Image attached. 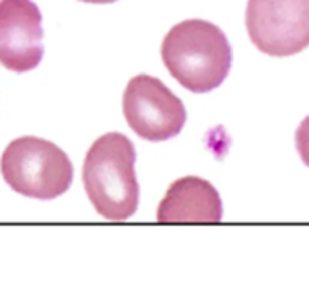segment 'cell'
<instances>
[{
    "label": "cell",
    "instance_id": "1",
    "mask_svg": "<svg viewBox=\"0 0 309 291\" xmlns=\"http://www.w3.org/2000/svg\"><path fill=\"white\" fill-rule=\"evenodd\" d=\"M161 56L170 75L193 93H208L220 87L232 67L226 34L200 19L175 25L163 40Z\"/></svg>",
    "mask_w": 309,
    "mask_h": 291
},
{
    "label": "cell",
    "instance_id": "2",
    "mask_svg": "<svg viewBox=\"0 0 309 291\" xmlns=\"http://www.w3.org/2000/svg\"><path fill=\"white\" fill-rule=\"evenodd\" d=\"M135 146L118 132L102 135L88 149L82 167V181L99 215L120 222L136 212L139 185L135 175Z\"/></svg>",
    "mask_w": 309,
    "mask_h": 291
},
{
    "label": "cell",
    "instance_id": "3",
    "mask_svg": "<svg viewBox=\"0 0 309 291\" xmlns=\"http://www.w3.org/2000/svg\"><path fill=\"white\" fill-rule=\"evenodd\" d=\"M5 182L19 194L52 200L68 191L73 182V164L56 144L22 136L11 141L0 158Z\"/></svg>",
    "mask_w": 309,
    "mask_h": 291
},
{
    "label": "cell",
    "instance_id": "4",
    "mask_svg": "<svg viewBox=\"0 0 309 291\" xmlns=\"http://www.w3.org/2000/svg\"><path fill=\"white\" fill-rule=\"evenodd\" d=\"M246 28L265 55L300 53L309 46V0H249Z\"/></svg>",
    "mask_w": 309,
    "mask_h": 291
},
{
    "label": "cell",
    "instance_id": "5",
    "mask_svg": "<svg viewBox=\"0 0 309 291\" xmlns=\"http://www.w3.org/2000/svg\"><path fill=\"white\" fill-rule=\"evenodd\" d=\"M123 112L130 129L151 142L175 138L187 121L182 100L158 78L144 73L129 81L123 94Z\"/></svg>",
    "mask_w": 309,
    "mask_h": 291
},
{
    "label": "cell",
    "instance_id": "6",
    "mask_svg": "<svg viewBox=\"0 0 309 291\" xmlns=\"http://www.w3.org/2000/svg\"><path fill=\"white\" fill-rule=\"evenodd\" d=\"M43 16L32 0H0V64L14 73L37 68L44 55Z\"/></svg>",
    "mask_w": 309,
    "mask_h": 291
},
{
    "label": "cell",
    "instance_id": "7",
    "mask_svg": "<svg viewBox=\"0 0 309 291\" xmlns=\"http://www.w3.org/2000/svg\"><path fill=\"white\" fill-rule=\"evenodd\" d=\"M221 217L223 202L218 191L197 176L175 181L157 212L161 223H217Z\"/></svg>",
    "mask_w": 309,
    "mask_h": 291
},
{
    "label": "cell",
    "instance_id": "8",
    "mask_svg": "<svg viewBox=\"0 0 309 291\" xmlns=\"http://www.w3.org/2000/svg\"><path fill=\"white\" fill-rule=\"evenodd\" d=\"M295 148L301 161L309 167V115L300 123L295 132Z\"/></svg>",
    "mask_w": 309,
    "mask_h": 291
},
{
    "label": "cell",
    "instance_id": "9",
    "mask_svg": "<svg viewBox=\"0 0 309 291\" xmlns=\"http://www.w3.org/2000/svg\"><path fill=\"white\" fill-rule=\"evenodd\" d=\"M81 2H87V4H114L117 0H81Z\"/></svg>",
    "mask_w": 309,
    "mask_h": 291
}]
</instances>
